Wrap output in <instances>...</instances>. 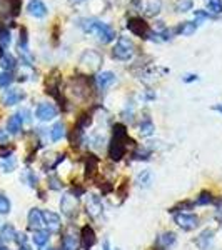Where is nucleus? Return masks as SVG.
Returning a JSON list of instances; mask_svg holds the SVG:
<instances>
[{
    "label": "nucleus",
    "mask_w": 222,
    "mask_h": 250,
    "mask_svg": "<svg viewBox=\"0 0 222 250\" xmlns=\"http://www.w3.org/2000/svg\"><path fill=\"white\" fill-rule=\"evenodd\" d=\"M212 202H214V199H212L211 192H200L199 197L196 199V202H194V205H209Z\"/></svg>",
    "instance_id": "c85d7f7f"
},
{
    "label": "nucleus",
    "mask_w": 222,
    "mask_h": 250,
    "mask_svg": "<svg viewBox=\"0 0 222 250\" xmlns=\"http://www.w3.org/2000/svg\"><path fill=\"white\" fill-rule=\"evenodd\" d=\"M0 167H2L3 172H14L15 167H17V160L14 159V157H7V159L2 160V164H0Z\"/></svg>",
    "instance_id": "bb28decb"
},
{
    "label": "nucleus",
    "mask_w": 222,
    "mask_h": 250,
    "mask_svg": "<svg viewBox=\"0 0 222 250\" xmlns=\"http://www.w3.org/2000/svg\"><path fill=\"white\" fill-rule=\"evenodd\" d=\"M127 29L129 32H132L134 35L140 39H149L152 37V32H151V27L149 23L145 22L142 17H131L127 20Z\"/></svg>",
    "instance_id": "20e7f679"
},
{
    "label": "nucleus",
    "mask_w": 222,
    "mask_h": 250,
    "mask_svg": "<svg viewBox=\"0 0 222 250\" xmlns=\"http://www.w3.org/2000/svg\"><path fill=\"white\" fill-rule=\"evenodd\" d=\"M205 5L211 14H222V0H205Z\"/></svg>",
    "instance_id": "cd10ccee"
},
{
    "label": "nucleus",
    "mask_w": 222,
    "mask_h": 250,
    "mask_svg": "<svg viewBox=\"0 0 222 250\" xmlns=\"http://www.w3.org/2000/svg\"><path fill=\"white\" fill-rule=\"evenodd\" d=\"M176 10L177 12H189V10H192V0H177Z\"/></svg>",
    "instance_id": "473e14b6"
},
{
    "label": "nucleus",
    "mask_w": 222,
    "mask_h": 250,
    "mask_svg": "<svg viewBox=\"0 0 222 250\" xmlns=\"http://www.w3.org/2000/svg\"><path fill=\"white\" fill-rule=\"evenodd\" d=\"M97 167H99V160H97L94 155H89L87 165H86V173H87V177H92V175H94L95 170H97Z\"/></svg>",
    "instance_id": "a878e982"
},
{
    "label": "nucleus",
    "mask_w": 222,
    "mask_h": 250,
    "mask_svg": "<svg viewBox=\"0 0 222 250\" xmlns=\"http://www.w3.org/2000/svg\"><path fill=\"white\" fill-rule=\"evenodd\" d=\"M160 0H149L147 5H145V15L147 17H155L157 14L160 12Z\"/></svg>",
    "instance_id": "393cba45"
},
{
    "label": "nucleus",
    "mask_w": 222,
    "mask_h": 250,
    "mask_svg": "<svg viewBox=\"0 0 222 250\" xmlns=\"http://www.w3.org/2000/svg\"><path fill=\"white\" fill-rule=\"evenodd\" d=\"M10 208H12L10 200L7 199L3 193H0V213H2V215H7V213L10 212Z\"/></svg>",
    "instance_id": "2f4dec72"
},
{
    "label": "nucleus",
    "mask_w": 222,
    "mask_h": 250,
    "mask_svg": "<svg viewBox=\"0 0 222 250\" xmlns=\"http://www.w3.org/2000/svg\"><path fill=\"white\" fill-rule=\"evenodd\" d=\"M27 10L35 19H44L47 15V7L42 0H30L29 5H27Z\"/></svg>",
    "instance_id": "ddd939ff"
},
{
    "label": "nucleus",
    "mask_w": 222,
    "mask_h": 250,
    "mask_svg": "<svg viewBox=\"0 0 222 250\" xmlns=\"http://www.w3.org/2000/svg\"><path fill=\"white\" fill-rule=\"evenodd\" d=\"M35 117H37L39 120H42V122H48V120L55 119L57 117V107L54 105V104H40L37 107V110H35Z\"/></svg>",
    "instance_id": "0eeeda50"
},
{
    "label": "nucleus",
    "mask_w": 222,
    "mask_h": 250,
    "mask_svg": "<svg viewBox=\"0 0 222 250\" xmlns=\"http://www.w3.org/2000/svg\"><path fill=\"white\" fill-rule=\"evenodd\" d=\"M0 65H2V68L5 72H12L15 68V65H17V60L9 54H3L2 57H0Z\"/></svg>",
    "instance_id": "b1692460"
},
{
    "label": "nucleus",
    "mask_w": 222,
    "mask_h": 250,
    "mask_svg": "<svg viewBox=\"0 0 222 250\" xmlns=\"http://www.w3.org/2000/svg\"><path fill=\"white\" fill-rule=\"evenodd\" d=\"M15 242L19 244V247H23V245H27V235L25 233H17V237H15Z\"/></svg>",
    "instance_id": "e433bc0d"
},
{
    "label": "nucleus",
    "mask_w": 222,
    "mask_h": 250,
    "mask_svg": "<svg viewBox=\"0 0 222 250\" xmlns=\"http://www.w3.org/2000/svg\"><path fill=\"white\" fill-rule=\"evenodd\" d=\"M7 142H9V132L0 130V145H5Z\"/></svg>",
    "instance_id": "ea45409f"
},
{
    "label": "nucleus",
    "mask_w": 222,
    "mask_h": 250,
    "mask_svg": "<svg viewBox=\"0 0 222 250\" xmlns=\"http://www.w3.org/2000/svg\"><path fill=\"white\" fill-rule=\"evenodd\" d=\"M66 135V125H64L62 122H57L54 124V127L50 128V139L52 142H59L62 137Z\"/></svg>",
    "instance_id": "4be33fe9"
},
{
    "label": "nucleus",
    "mask_w": 222,
    "mask_h": 250,
    "mask_svg": "<svg viewBox=\"0 0 222 250\" xmlns=\"http://www.w3.org/2000/svg\"><path fill=\"white\" fill-rule=\"evenodd\" d=\"M15 237H17V230L14 229V225L5 224L0 229V240L2 242H14Z\"/></svg>",
    "instance_id": "412c9836"
},
{
    "label": "nucleus",
    "mask_w": 222,
    "mask_h": 250,
    "mask_svg": "<svg viewBox=\"0 0 222 250\" xmlns=\"http://www.w3.org/2000/svg\"><path fill=\"white\" fill-rule=\"evenodd\" d=\"M95 242H97V235L94 229L90 225H84L82 230H80V245L89 250L92 245H95Z\"/></svg>",
    "instance_id": "9d476101"
},
{
    "label": "nucleus",
    "mask_w": 222,
    "mask_h": 250,
    "mask_svg": "<svg viewBox=\"0 0 222 250\" xmlns=\"http://www.w3.org/2000/svg\"><path fill=\"white\" fill-rule=\"evenodd\" d=\"M102 250H112L111 249V244H109V240H104V249Z\"/></svg>",
    "instance_id": "c03bdc74"
},
{
    "label": "nucleus",
    "mask_w": 222,
    "mask_h": 250,
    "mask_svg": "<svg viewBox=\"0 0 222 250\" xmlns=\"http://www.w3.org/2000/svg\"><path fill=\"white\" fill-rule=\"evenodd\" d=\"M80 27L87 32V34H95L97 39L102 43H109L115 39V30L112 29L111 25L100 22V20L95 19H84L80 20Z\"/></svg>",
    "instance_id": "f03ea898"
},
{
    "label": "nucleus",
    "mask_w": 222,
    "mask_h": 250,
    "mask_svg": "<svg viewBox=\"0 0 222 250\" xmlns=\"http://www.w3.org/2000/svg\"><path fill=\"white\" fill-rule=\"evenodd\" d=\"M135 54V47L134 42H132L129 37H119L115 42V47L112 48V57L115 60H120V62H127L134 57Z\"/></svg>",
    "instance_id": "7ed1b4c3"
},
{
    "label": "nucleus",
    "mask_w": 222,
    "mask_h": 250,
    "mask_svg": "<svg viewBox=\"0 0 222 250\" xmlns=\"http://www.w3.org/2000/svg\"><path fill=\"white\" fill-rule=\"evenodd\" d=\"M176 242V233L174 232H165L160 233L155 239V247L159 250H167L172 244Z\"/></svg>",
    "instance_id": "4468645a"
},
{
    "label": "nucleus",
    "mask_w": 222,
    "mask_h": 250,
    "mask_svg": "<svg viewBox=\"0 0 222 250\" xmlns=\"http://www.w3.org/2000/svg\"><path fill=\"white\" fill-rule=\"evenodd\" d=\"M115 82V75L112 74V72H100L99 75H97V85H99L100 90H106L112 85V83Z\"/></svg>",
    "instance_id": "dca6fc26"
},
{
    "label": "nucleus",
    "mask_w": 222,
    "mask_h": 250,
    "mask_svg": "<svg viewBox=\"0 0 222 250\" xmlns=\"http://www.w3.org/2000/svg\"><path fill=\"white\" fill-rule=\"evenodd\" d=\"M10 43V32L9 29H5V27L0 23V47H7Z\"/></svg>",
    "instance_id": "c756f323"
},
{
    "label": "nucleus",
    "mask_w": 222,
    "mask_h": 250,
    "mask_svg": "<svg viewBox=\"0 0 222 250\" xmlns=\"http://www.w3.org/2000/svg\"><path fill=\"white\" fill-rule=\"evenodd\" d=\"M60 208H62V213L68 219H74L77 215V208H79V204H77V199L74 195H66L62 197L60 200Z\"/></svg>",
    "instance_id": "423d86ee"
},
{
    "label": "nucleus",
    "mask_w": 222,
    "mask_h": 250,
    "mask_svg": "<svg viewBox=\"0 0 222 250\" xmlns=\"http://www.w3.org/2000/svg\"><path fill=\"white\" fill-rule=\"evenodd\" d=\"M42 217H44V225L48 232H59L60 227H62V222H60V217L55 212L50 210H42Z\"/></svg>",
    "instance_id": "6e6552de"
},
{
    "label": "nucleus",
    "mask_w": 222,
    "mask_h": 250,
    "mask_svg": "<svg viewBox=\"0 0 222 250\" xmlns=\"http://www.w3.org/2000/svg\"><path fill=\"white\" fill-rule=\"evenodd\" d=\"M27 220H29V229L34 232L42 230V229L45 227V225H44V217H42V210H40V208H30Z\"/></svg>",
    "instance_id": "f8f14e48"
},
{
    "label": "nucleus",
    "mask_w": 222,
    "mask_h": 250,
    "mask_svg": "<svg viewBox=\"0 0 222 250\" xmlns=\"http://www.w3.org/2000/svg\"><path fill=\"white\" fill-rule=\"evenodd\" d=\"M45 250H54V249H45Z\"/></svg>",
    "instance_id": "de8ad7c7"
},
{
    "label": "nucleus",
    "mask_w": 222,
    "mask_h": 250,
    "mask_svg": "<svg viewBox=\"0 0 222 250\" xmlns=\"http://www.w3.org/2000/svg\"><path fill=\"white\" fill-rule=\"evenodd\" d=\"M80 247V239L72 233H66L62 239V250H79Z\"/></svg>",
    "instance_id": "6ab92c4d"
},
{
    "label": "nucleus",
    "mask_w": 222,
    "mask_h": 250,
    "mask_svg": "<svg viewBox=\"0 0 222 250\" xmlns=\"http://www.w3.org/2000/svg\"><path fill=\"white\" fill-rule=\"evenodd\" d=\"M0 250H9L7 247H3V245H0Z\"/></svg>",
    "instance_id": "49530a36"
},
{
    "label": "nucleus",
    "mask_w": 222,
    "mask_h": 250,
    "mask_svg": "<svg viewBox=\"0 0 222 250\" xmlns=\"http://www.w3.org/2000/svg\"><path fill=\"white\" fill-rule=\"evenodd\" d=\"M12 80H14V77H12L10 72H2V74H0V88L9 87L12 83Z\"/></svg>",
    "instance_id": "72a5a7b5"
},
{
    "label": "nucleus",
    "mask_w": 222,
    "mask_h": 250,
    "mask_svg": "<svg viewBox=\"0 0 222 250\" xmlns=\"http://www.w3.org/2000/svg\"><path fill=\"white\" fill-rule=\"evenodd\" d=\"M22 125H23V117H22V112L20 114H14L9 119V122H7V132L9 134H19L20 130H22Z\"/></svg>",
    "instance_id": "2eb2a0df"
},
{
    "label": "nucleus",
    "mask_w": 222,
    "mask_h": 250,
    "mask_svg": "<svg viewBox=\"0 0 222 250\" xmlns=\"http://www.w3.org/2000/svg\"><path fill=\"white\" fill-rule=\"evenodd\" d=\"M152 134H154V124H152L151 120H145V122L140 124V135L149 137Z\"/></svg>",
    "instance_id": "7c9ffc66"
},
{
    "label": "nucleus",
    "mask_w": 222,
    "mask_h": 250,
    "mask_svg": "<svg viewBox=\"0 0 222 250\" xmlns=\"http://www.w3.org/2000/svg\"><path fill=\"white\" fill-rule=\"evenodd\" d=\"M149 155H151V154H149L147 150H139V152H135V154H134V157L137 160H147Z\"/></svg>",
    "instance_id": "4c0bfd02"
},
{
    "label": "nucleus",
    "mask_w": 222,
    "mask_h": 250,
    "mask_svg": "<svg viewBox=\"0 0 222 250\" xmlns=\"http://www.w3.org/2000/svg\"><path fill=\"white\" fill-rule=\"evenodd\" d=\"M23 99H25V92L23 90H20V88H9V90L3 94L2 102L5 104V105H17Z\"/></svg>",
    "instance_id": "9b49d317"
},
{
    "label": "nucleus",
    "mask_w": 222,
    "mask_h": 250,
    "mask_svg": "<svg viewBox=\"0 0 222 250\" xmlns=\"http://www.w3.org/2000/svg\"><path fill=\"white\" fill-rule=\"evenodd\" d=\"M212 110L221 112V114H222V104H217V105H214V107H212Z\"/></svg>",
    "instance_id": "37998d69"
},
{
    "label": "nucleus",
    "mask_w": 222,
    "mask_h": 250,
    "mask_svg": "<svg viewBox=\"0 0 222 250\" xmlns=\"http://www.w3.org/2000/svg\"><path fill=\"white\" fill-rule=\"evenodd\" d=\"M48 239H50V232L48 230H35L34 232V237H32V240H34V244L37 245V247L44 249L45 245L48 244Z\"/></svg>",
    "instance_id": "aec40b11"
},
{
    "label": "nucleus",
    "mask_w": 222,
    "mask_h": 250,
    "mask_svg": "<svg viewBox=\"0 0 222 250\" xmlns=\"http://www.w3.org/2000/svg\"><path fill=\"white\" fill-rule=\"evenodd\" d=\"M86 208H87V213L92 217V219H97V217H99L100 213H102V210H104V205H102V200H100V197L89 195L87 197Z\"/></svg>",
    "instance_id": "1a4fd4ad"
},
{
    "label": "nucleus",
    "mask_w": 222,
    "mask_h": 250,
    "mask_svg": "<svg viewBox=\"0 0 222 250\" xmlns=\"http://www.w3.org/2000/svg\"><path fill=\"white\" fill-rule=\"evenodd\" d=\"M48 187L54 188V190H59V188H62V184H60L57 177H48Z\"/></svg>",
    "instance_id": "f704fd0d"
},
{
    "label": "nucleus",
    "mask_w": 222,
    "mask_h": 250,
    "mask_svg": "<svg viewBox=\"0 0 222 250\" xmlns=\"http://www.w3.org/2000/svg\"><path fill=\"white\" fill-rule=\"evenodd\" d=\"M216 219L219 220V224H222V200H221V204L217 205V210H216Z\"/></svg>",
    "instance_id": "a19ab883"
},
{
    "label": "nucleus",
    "mask_w": 222,
    "mask_h": 250,
    "mask_svg": "<svg viewBox=\"0 0 222 250\" xmlns=\"http://www.w3.org/2000/svg\"><path fill=\"white\" fill-rule=\"evenodd\" d=\"M127 130L126 125L115 124L114 125V135H112L111 145H109V157L115 162H119L127 150Z\"/></svg>",
    "instance_id": "f257e3e1"
},
{
    "label": "nucleus",
    "mask_w": 222,
    "mask_h": 250,
    "mask_svg": "<svg viewBox=\"0 0 222 250\" xmlns=\"http://www.w3.org/2000/svg\"><path fill=\"white\" fill-rule=\"evenodd\" d=\"M196 17L197 19H216V15L211 12H204V10H196Z\"/></svg>",
    "instance_id": "c9c22d12"
},
{
    "label": "nucleus",
    "mask_w": 222,
    "mask_h": 250,
    "mask_svg": "<svg viewBox=\"0 0 222 250\" xmlns=\"http://www.w3.org/2000/svg\"><path fill=\"white\" fill-rule=\"evenodd\" d=\"M20 250H32L29 245H23V247H20Z\"/></svg>",
    "instance_id": "a18cd8bd"
},
{
    "label": "nucleus",
    "mask_w": 222,
    "mask_h": 250,
    "mask_svg": "<svg viewBox=\"0 0 222 250\" xmlns=\"http://www.w3.org/2000/svg\"><path fill=\"white\" fill-rule=\"evenodd\" d=\"M174 222L182 230H194L199 227V217L194 213H176Z\"/></svg>",
    "instance_id": "39448f33"
},
{
    "label": "nucleus",
    "mask_w": 222,
    "mask_h": 250,
    "mask_svg": "<svg viewBox=\"0 0 222 250\" xmlns=\"http://www.w3.org/2000/svg\"><path fill=\"white\" fill-rule=\"evenodd\" d=\"M194 80H197V75H187L184 79V82H194Z\"/></svg>",
    "instance_id": "79ce46f5"
},
{
    "label": "nucleus",
    "mask_w": 222,
    "mask_h": 250,
    "mask_svg": "<svg viewBox=\"0 0 222 250\" xmlns=\"http://www.w3.org/2000/svg\"><path fill=\"white\" fill-rule=\"evenodd\" d=\"M12 155V148H5L3 145H0V157L2 159H7V157Z\"/></svg>",
    "instance_id": "58836bf2"
},
{
    "label": "nucleus",
    "mask_w": 222,
    "mask_h": 250,
    "mask_svg": "<svg viewBox=\"0 0 222 250\" xmlns=\"http://www.w3.org/2000/svg\"><path fill=\"white\" fill-rule=\"evenodd\" d=\"M212 239H214V230L212 229H205V230L200 233V235L197 237L194 242H196V245L200 250H205V249H209V244L212 242Z\"/></svg>",
    "instance_id": "f3484780"
},
{
    "label": "nucleus",
    "mask_w": 222,
    "mask_h": 250,
    "mask_svg": "<svg viewBox=\"0 0 222 250\" xmlns=\"http://www.w3.org/2000/svg\"><path fill=\"white\" fill-rule=\"evenodd\" d=\"M152 180H154V175H152L151 170H142L139 175H137V184H139L140 187H144V188L151 187Z\"/></svg>",
    "instance_id": "5701e85b"
},
{
    "label": "nucleus",
    "mask_w": 222,
    "mask_h": 250,
    "mask_svg": "<svg viewBox=\"0 0 222 250\" xmlns=\"http://www.w3.org/2000/svg\"><path fill=\"white\" fill-rule=\"evenodd\" d=\"M196 30H197L196 22H182L176 27V34L184 35V37H191V35L196 34Z\"/></svg>",
    "instance_id": "a211bd4d"
}]
</instances>
